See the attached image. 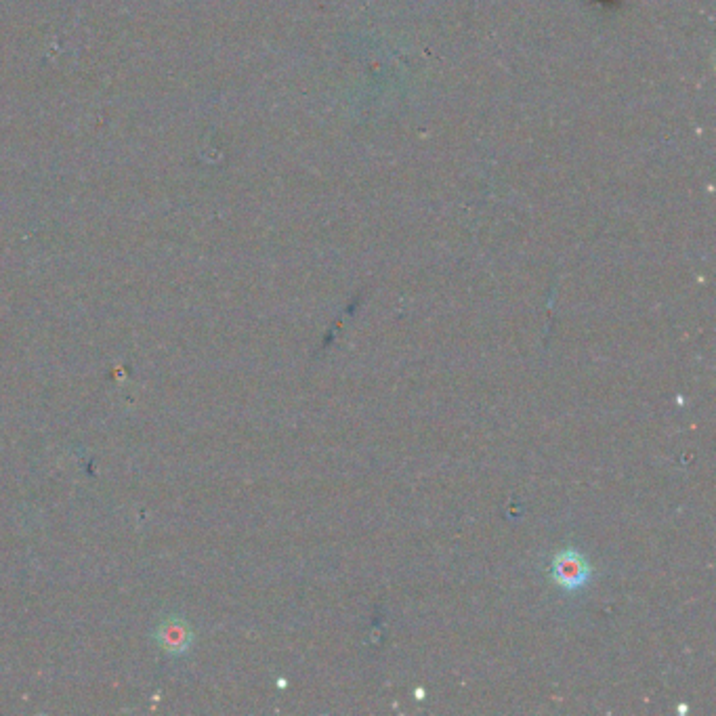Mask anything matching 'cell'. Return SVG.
I'll return each mask as SVG.
<instances>
[{
	"label": "cell",
	"mask_w": 716,
	"mask_h": 716,
	"mask_svg": "<svg viewBox=\"0 0 716 716\" xmlns=\"http://www.w3.org/2000/svg\"><path fill=\"white\" fill-rule=\"evenodd\" d=\"M591 578V565L576 551L559 553L553 561V580L563 586L565 591H576Z\"/></svg>",
	"instance_id": "1"
}]
</instances>
